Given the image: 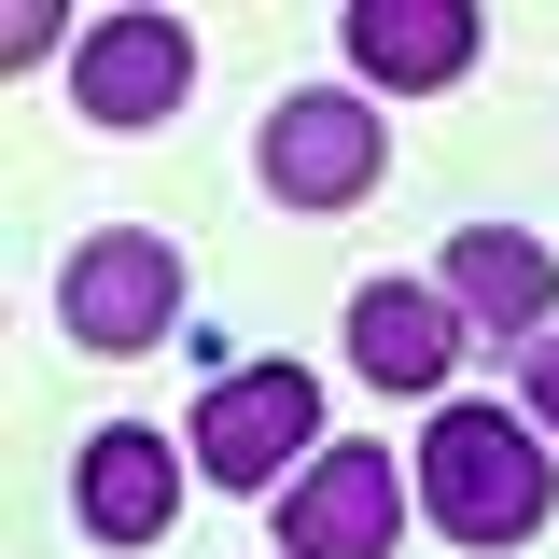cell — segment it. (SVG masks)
<instances>
[{
    "mask_svg": "<svg viewBox=\"0 0 559 559\" xmlns=\"http://www.w3.org/2000/svg\"><path fill=\"white\" fill-rule=\"evenodd\" d=\"M406 489H419V518H433L448 546H532L546 503H559V448L518 406H462V392H448L433 433H419V462H406Z\"/></svg>",
    "mask_w": 559,
    "mask_h": 559,
    "instance_id": "obj_1",
    "label": "cell"
},
{
    "mask_svg": "<svg viewBox=\"0 0 559 559\" xmlns=\"http://www.w3.org/2000/svg\"><path fill=\"white\" fill-rule=\"evenodd\" d=\"M57 336L98 349V364L168 349V336H182V252H168L154 224H98V238H70V266H57Z\"/></svg>",
    "mask_w": 559,
    "mask_h": 559,
    "instance_id": "obj_2",
    "label": "cell"
},
{
    "mask_svg": "<svg viewBox=\"0 0 559 559\" xmlns=\"http://www.w3.org/2000/svg\"><path fill=\"white\" fill-rule=\"evenodd\" d=\"M182 448H197L210 489H280L308 448H322V378L308 364H224L182 419Z\"/></svg>",
    "mask_w": 559,
    "mask_h": 559,
    "instance_id": "obj_3",
    "label": "cell"
},
{
    "mask_svg": "<svg viewBox=\"0 0 559 559\" xmlns=\"http://www.w3.org/2000/svg\"><path fill=\"white\" fill-rule=\"evenodd\" d=\"M266 503H280V559H392L419 489H406V462H392V448L336 433V448H308Z\"/></svg>",
    "mask_w": 559,
    "mask_h": 559,
    "instance_id": "obj_4",
    "label": "cell"
},
{
    "mask_svg": "<svg viewBox=\"0 0 559 559\" xmlns=\"http://www.w3.org/2000/svg\"><path fill=\"white\" fill-rule=\"evenodd\" d=\"M252 168H266L280 210H364L378 168H392V127H378L364 84H294L266 112V140H252Z\"/></svg>",
    "mask_w": 559,
    "mask_h": 559,
    "instance_id": "obj_5",
    "label": "cell"
},
{
    "mask_svg": "<svg viewBox=\"0 0 559 559\" xmlns=\"http://www.w3.org/2000/svg\"><path fill=\"white\" fill-rule=\"evenodd\" d=\"M70 98H84V127H98V140L168 127V112L197 98V28H182V14H98L84 57H70Z\"/></svg>",
    "mask_w": 559,
    "mask_h": 559,
    "instance_id": "obj_6",
    "label": "cell"
},
{
    "mask_svg": "<svg viewBox=\"0 0 559 559\" xmlns=\"http://www.w3.org/2000/svg\"><path fill=\"white\" fill-rule=\"evenodd\" d=\"M182 476H197L182 433H154V419H98V433L70 448V518H84L98 546H154V532L182 518Z\"/></svg>",
    "mask_w": 559,
    "mask_h": 559,
    "instance_id": "obj_7",
    "label": "cell"
},
{
    "mask_svg": "<svg viewBox=\"0 0 559 559\" xmlns=\"http://www.w3.org/2000/svg\"><path fill=\"white\" fill-rule=\"evenodd\" d=\"M433 294L476 322V336H546L559 322V252L532 238V224H448V266H433Z\"/></svg>",
    "mask_w": 559,
    "mask_h": 559,
    "instance_id": "obj_8",
    "label": "cell"
},
{
    "mask_svg": "<svg viewBox=\"0 0 559 559\" xmlns=\"http://www.w3.org/2000/svg\"><path fill=\"white\" fill-rule=\"evenodd\" d=\"M476 0H349V70L364 98H448L476 70Z\"/></svg>",
    "mask_w": 559,
    "mask_h": 559,
    "instance_id": "obj_9",
    "label": "cell"
},
{
    "mask_svg": "<svg viewBox=\"0 0 559 559\" xmlns=\"http://www.w3.org/2000/svg\"><path fill=\"white\" fill-rule=\"evenodd\" d=\"M476 349V322L433 280H364L349 294V378L364 392H448V364Z\"/></svg>",
    "mask_w": 559,
    "mask_h": 559,
    "instance_id": "obj_10",
    "label": "cell"
},
{
    "mask_svg": "<svg viewBox=\"0 0 559 559\" xmlns=\"http://www.w3.org/2000/svg\"><path fill=\"white\" fill-rule=\"evenodd\" d=\"M518 419H532V433L559 448V322H546L532 349H518Z\"/></svg>",
    "mask_w": 559,
    "mask_h": 559,
    "instance_id": "obj_11",
    "label": "cell"
}]
</instances>
